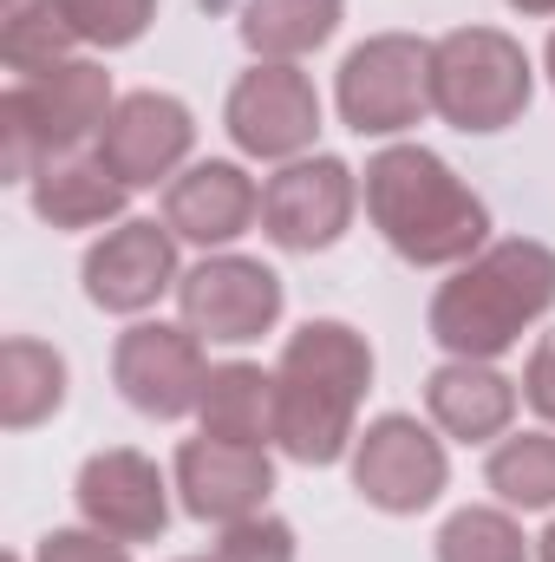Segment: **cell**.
I'll return each mask as SVG.
<instances>
[{
	"label": "cell",
	"instance_id": "6da1fadb",
	"mask_svg": "<svg viewBox=\"0 0 555 562\" xmlns=\"http://www.w3.org/2000/svg\"><path fill=\"white\" fill-rule=\"evenodd\" d=\"M366 216L386 236V249L412 269H457L477 249H490V210L484 196L424 144H386L366 177Z\"/></svg>",
	"mask_w": 555,
	"mask_h": 562
},
{
	"label": "cell",
	"instance_id": "484cf974",
	"mask_svg": "<svg viewBox=\"0 0 555 562\" xmlns=\"http://www.w3.org/2000/svg\"><path fill=\"white\" fill-rule=\"evenodd\" d=\"M216 562H294V530L256 510L242 524H223V543H216Z\"/></svg>",
	"mask_w": 555,
	"mask_h": 562
},
{
	"label": "cell",
	"instance_id": "ffe728a7",
	"mask_svg": "<svg viewBox=\"0 0 555 562\" xmlns=\"http://www.w3.org/2000/svg\"><path fill=\"white\" fill-rule=\"evenodd\" d=\"M66 406V360L33 340V334H13L0 347V425L7 431H33L39 419H53Z\"/></svg>",
	"mask_w": 555,
	"mask_h": 562
},
{
	"label": "cell",
	"instance_id": "7402d4cb",
	"mask_svg": "<svg viewBox=\"0 0 555 562\" xmlns=\"http://www.w3.org/2000/svg\"><path fill=\"white\" fill-rule=\"evenodd\" d=\"M484 484L503 510H550L555 504V431H510L497 438Z\"/></svg>",
	"mask_w": 555,
	"mask_h": 562
},
{
	"label": "cell",
	"instance_id": "7c38bea8",
	"mask_svg": "<svg viewBox=\"0 0 555 562\" xmlns=\"http://www.w3.org/2000/svg\"><path fill=\"white\" fill-rule=\"evenodd\" d=\"M190 144H196V119H190L183 99H170V92H132V99L112 105L92 157L125 190H150V183H170L190 164Z\"/></svg>",
	"mask_w": 555,
	"mask_h": 562
},
{
	"label": "cell",
	"instance_id": "9c48e42d",
	"mask_svg": "<svg viewBox=\"0 0 555 562\" xmlns=\"http://www.w3.org/2000/svg\"><path fill=\"white\" fill-rule=\"evenodd\" d=\"M183 327L216 347H249L281 321V276L256 256H203L177 281Z\"/></svg>",
	"mask_w": 555,
	"mask_h": 562
},
{
	"label": "cell",
	"instance_id": "8992f818",
	"mask_svg": "<svg viewBox=\"0 0 555 562\" xmlns=\"http://www.w3.org/2000/svg\"><path fill=\"white\" fill-rule=\"evenodd\" d=\"M340 119L360 138H399L431 112V46L418 33H373L340 59Z\"/></svg>",
	"mask_w": 555,
	"mask_h": 562
},
{
	"label": "cell",
	"instance_id": "3957f363",
	"mask_svg": "<svg viewBox=\"0 0 555 562\" xmlns=\"http://www.w3.org/2000/svg\"><path fill=\"white\" fill-rule=\"evenodd\" d=\"M555 307V249L536 236H510L457 262L431 294V340L451 360H503Z\"/></svg>",
	"mask_w": 555,
	"mask_h": 562
},
{
	"label": "cell",
	"instance_id": "d6986e66",
	"mask_svg": "<svg viewBox=\"0 0 555 562\" xmlns=\"http://www.w3.org/2000/svg\"><path fill=\"white\" fill-rule=\"evenodd\" d=\"M196 419H203L209 438H229V445H269V438H275V373H262L256 360L209 367V386H203Z\"/></svg>",
	"mask_w": 555,
	"mask_h": 562
},
{
	"label": "cell",
	"instance_id": "30bf717a",
	"mask_svg": "<svg viewBox=\"0 0 555 562\" xmlns=\"http://www.w3.org/2000/svg\"><path fill=\"white\" fill-rule=\"evenodd\" d=\"M353 210H360V177L340 157H294L262 183V236L294 256L333 249Z\"/></svg>",
	"mask_w": 555,
	"mask_h": 562
},
{
	"label": "cell",
	"instance_id": "5b68a950",
	"mask_svg": "<svg viewBox=\"0 0 555 562\" xmlns=\"http://www.w3.org/2000/svg\"><path fill=\"white\" fill-rule=\"evenodd\" d=\"M530 92H536V66L523 40H510L503 26H457L431 40V112L444 125L490 138L530 112Z\"/></svg>",
	"mask_w": 555,
	"mask_h": 562
},
{
	"label": "cell",
	"instance_id": "f546056e",
	"mask_svg": "<svg viewBox=\"0 0 555 562\" xmlns=\"http://www.w3.org/2000/svg\"><path fill=\"white\" fill-rule=\"evenodd\" d=\"M536 562H555V524L543 530V537H536Z\"/></svg>",
	"mask_w": 555,
	"mask_h": 562
},
{
	"label": "cell",
	"instance_id": "f1b7e54d",
	"mask_svg": "<svg viewBox=\"0 0 555 562\" xmlns=\"http://www.w3.org/2000/svg\"><path fill=\"white\" fill-rule=\"evenodd\" d=\"M510 13H523V20H550L555 13V0H503Z\"/></svg>",
	"mask_w": 555,
	"mask_h": 562
},
{
	"label": "cell",
	"instance_id": "4fadbf2b",
	"mask_svg": "<svg viewBox=\"0 0 555 562\" xmlns=\"http://www.w3.org/2000/svg\"><path fill=\"white\" fill-rule=\"evenodd\" d=\"M86 301L105 314H144L157 307V294L177 288V229L150 223V216H125L112 223L92 249H86Z\"/></svg>",
	"mask_w": 555,
	"mask_h": 562
},
{
	"label": "cell",
	"instance_id": "5bb4252c",
	"mask_svg": "<svg viewBox=\"0 0 555 562\" xmlns=\"http://www.w3.org/2000/svg\"><path fill=\"white\" fill-rule=\"evenodd\" d=\"M72 497H79V517L118 543H157L170 524V477L157 471V458H144L132 445L92 451L79 464Z\"/></svg>",
	"mask_w": 555,
	"mask_h": 562
},
{
	"label": "cell",
	"instance_id": "8fae6325",
	"mask_svg": "<svg viewBox=\"0 0 555 562\" xmlns=\"http://www.w3.org/2000/svg\"><path fill=\"white\" fill-rule=\"evenodd\" d=\"M112 380L144 419H183V413L203 406L209 360H203V340L183 321H138L112 347Z\"/></svg>",
	"mask_w": 555,
	"mask_h": 562
},
{
	"label": "cell",
	"instance_id": "d4e9b609",
	"mask_svg": "<svg viewBox=\"0 0 555 562\" xmlns=\"http://www.w3.org/2000/svg\"><path fill=\"white\" fill-rule=\"evenodd\" d=\"M66 13V26L79 33V46H132L150 33L157 20V0H53Z\"/></svg>",
	"mask_w": 555,
	"mask_h": 562
},
{
	"label": "cell",
	"instance_id": "cb8c5ba5",
	"mask_svg": "<svg viewBox=\"0 0 555 562\" xmlns=\"http://www.w3.org/2000/svg\"><path fill=\"white\" fill-rule=\"evenodd\" d=\"M438 562H530V537L510 510L497 504H471L451 510L438 530Z\"/></svg>",
	"mask_w": 555,
	"mask_h": 562
},
{
	"label": "cell",
	"instance_id": "e0dca14e",
	"mask_svg": "<svg viewBox=\"0 0 555 562\" xmlns=\"http://www.w3.org/2000/svg\"><path fill=\"white\" fill-rule=\"evenodd\" d=\"M517 400L523 386L510 373H497L490 360H444L431 380H424V413L444 438L457 445H490L503 438L517 419Z\"/></svg>",
	"mask_w": 555,
	"mask_h": 562
},
{
	"label": "cell",
	"instance_id": "277c9868",
	"mask_svg": "<svg viewBox=\"0 0 555 562\" xmlns=\"http://www.w3.org/2000/svg\"><path fill=\"white\" fill-rule=\"evenodd\" d=\"M112 72L99 59H66L53 72L13 79L0 99V132H7V177L33 183L53 157H72L92 144L112 119Z\"/></svg>",
	"mask_w": 555,
	"mask_h": 562
},
{
	"label": "cell",
	"instance_id": "44dd1931",
	"mask_svg": "<svg viewBox=\"0 0 555 562\" xmlns=\"http://www.w3.org/2000/svg\"><path fill=\"white\" fill-rule=\"evenodd\" d=\"M340 13H347V0H242V46L256 59L294 66L333 40Z\"/></svg>",
	"mask_w": 555,
	"mask_h": 562
},
{
	"label": "cell",
	"instance_id": "83f0119b",
	"mask_svg": "<svg viewBox=\"0 0 555 562\" xmlns=\"http://www.w3.org/2000/svg\"><path fill=\"white\" fill-rule=\"evenodd\" d=\"M523 400L543 413V425L555 431V340H543L536 353H530V367H523Z\"/></svg>",
	"mask_w": 555,
	"mask_h": 562
},
{
	"label": "cell",
	"instance_id": "ba28073f",
	"mask_svg": "<svg viewBox=\"0 0 555 562\" xmlns=\"http://www.w3.org/2000/svg\"><path fill=\"white\" fill-rule=\"evenodd\" d=\"M223 125L242 157H262V164H294L307 157L320 138V92L301 66H281V59H256L236 86H229V105H223Z\"/></svg>",
	"mask_w": 555,
	"mask_h": 562
},
{
	"label": "cell",
	"instance_id": "2e32d148",
	"mask_svg": "<svg viewBox=\"0 0 555 562\" xmlns=\"http://www.w3.org/2000/svg\"><path fill=\"white\" fill-rule=\"evenodd\" d=\"M256 216H262V183H256L242 164H229V157L183 164V170L163 183V223L177 229V243L229 249L236 236H249Z\"/></svg>",
	"mask_w": 555,
	"mask_h": 562
},
{
	"label": "cell",
	"instance_id": "4dcf8cb0",
	"mask_svg": "<svg viewBox=\"0 0 555 562\" xmlns=\"http://www.w3.org/2000/svg\"><path fill=\"white\" fill-rule=\"evenodd\" d=\"M543 66H550V86H555V33H550V53H543Z\"/></svg>",
	"mask_w": 555,
	"mask_h": 562
},
{
	"label": "cell",
	"instance_id": "4316f807",
	"mask_svg": "<svg viewBox=\"0 0 555 562\" xmlns=\"http://www.w3.org/2000/svg\"><path fill=\"white\" fill-rule=\"evenodd\" d=\"M33 562H132V543H118V537L79 524V530H53V537H39V557Z\"/></svg>",
	"mask_w": 555,
	"mask_h": 562
},
{
	"label": "cell",
	"instance_id": "9a60e30c",
	"mask_svg": "<svg viewBox=\"0 0 555 562\" xmlns=\"http://www.w3.org/2000/svg\"><path fill=\"white\" fill-rule=\"evenodd\" d=\"M275 458L269 445H229V438H183L177 451V497L196 524H242L269 510Z\"/></svg>",
	"mask_w": 555,
	"mask_h": 562
},
{
	"label": "cell",
	"instance_id": "52a82bcc",
	"mask_svg": "<svg viewBox=\"0 0 555 562\" xmlns=\"http://www.w3.org/2000/svg\"><path fill=\"white\" fill-rule=\"evenodd\" d=\"M451 484V458L444 438H431V425L412 413H386L353 438V491L386 510V517H418L444 497Z\"/></svg>",
	"mask_w": 555,
	"mask_h": 562
},
{
	"label": "cell",
	"instance_id": "ac0fdd59",
	"mask_svg": "<svg viewBox=\"0 0 555 562\" xmlns=\"http://www.w3.org/2000/svg\"><path fill=\"white\" fill-rule=\"evenodd\" d=\"M33 216L53 223V229H105V223H125V183L99 164V157H59L33 177Z\"/></svg>",
	"mask_w": 555,
	"mask_h": 562
},
{
	"label": "cell",
	"instance_id": "1f68e13d",
	"mask_svg": "<svg viewBox=\"0 0 555 562\" xmlns=\"http://www.w3.org/2000/svg\"><path fill=\"white\" fill-rule=\"evenodd\" d=\"M183 562H216V557H183Z\"/></svg>",
	"mask_w": 555,
	"mask_h": 562
},
{
	"label": "cell",
	"instance_id": "603a6c76",
	"mask_svg": "<svg viewBox=\"0 0 555 562\" xmlns=\"http://www.w3.org/2000/svg\"><path fill=\"white\" fill-rule=\"evenodd\" d=\"M72 46H79V33L66 26V13H59L53 0H20V7H7L0 59H7V72H13V79H33V72L66 66V59H72Z\"/></svg>",
	"mask_w": 555,
	"mask_h": 562
},
{
	"label": "cell",
	"instance_id": "7a4b0ae2",
	"mask_svg": "<svg viewBox=\"0 0 555 562\" xmlns=\"http://www.w3.org/2000/svg\"><path fill=\"white\" fill-rule=\"evenodd\" d=\"M373 347L347 321H307L275 360V445L294 464H333L360 438Z\"/></svg>",
	"mask_w": 555,
	"mask_h": 562
}]
</instances>
